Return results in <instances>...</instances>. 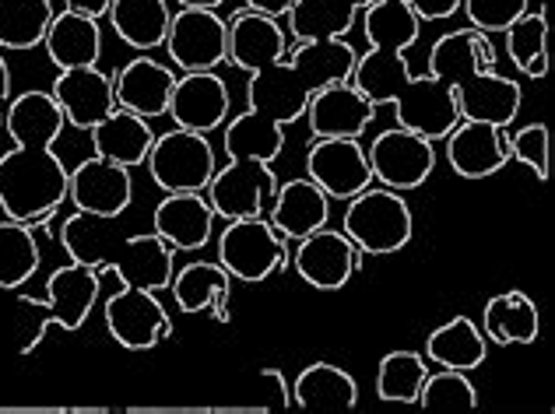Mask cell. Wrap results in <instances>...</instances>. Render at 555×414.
Instances as JSON below:
<instances>
[{
    "instance_id": "e575fe53",
    "label": "cell",
    "mask_w": 555,
    "mask_h": 414,
    "mask_svg": "<svg viewBox=\"0 0 555 414\" xmlns=\"http://www.w3.org/2000/svg\"><path fill=\"white\" fill-rule=\"evenodd\" d=\"M506 36V53L514 67L528 78L542 81L548 74V11L538 8V11H524L517 22H509L503 28Z\"/></svg>"
},
{
    "instance_id": "277c9868",
    "label": "cell",
    "mask_w": 555,
    "mask_h": 414,
    "mask_svg": "<svg viewBox=\"0 0 555 414\" xmlns=\"http://www.w3.org/2000/svg\"><path fill=\"white\" fill-rule=\"evenodd\" d=\"M341 232L352 240L366 257L398 254L412 243L415 221L408 200L390 186H366L362 194L348 200L341 218Z\"/></svg>"
},
{
    "instance_id": "c3c4849f",
    "label": "cell",
    "mask_w": 555,
    "mask_h": 414,
    "mask_svg": "<svg viewBox=\"0 0 555 414\" xmlns=\"http://www.w3.org/2000/svg\"><path fill=\"white\" fill-rule=\"evenodd\" d=\"M0 130H4V109H0Z\"/></svg>"
},
{
    "instance_id": "8992f818",
    "label": "cell",
    "mask_w": 555,
    "mask_h": 414,
    "mask_svg": "<svg viewBox=\"0 0 555 414\" xmlns=\"http://www.w3.org/2000/svg\"><path fill=\"white\" fill-rule=\"evenodd\" d=\"M218 169L215 147L208 134L194 130H166L155 134V144L149 152V172L163 194H204Z\"/></svg>"
},
{
    "instance_id": "681fc988",
    "label": "cell",
    "mask_w": 555,
    "mask_h": 414,
    "mask_svg": "<svg viewBox=\"0 0 555 414\" xmlns=\"http://www.w3.org/2000/svg\"><path fill=\"white\" fill-rule=\"evenodd\" d=\"M0 215H4V211H0Z\"/></svg>"
},
{
    "instance_id": "5b68a950",
    "label": "cell",
    "mask_w": 555,
    "mask_h": 414,
    "mask_svg": "<svg viewBox=\"0 0 555 414\" xmlns=\"http://www.w3.org/2000/svg\"><path fill=\"white\" fill-rule=\"evenodd\" d=\"M218 263L229 271L232 281H268L271 274L285 271L292 263L288 240H282L268 218H232L218 235Z\"/></svg>"
},
{
    "instance_id": "44dd1931",
    "label": "cell",
    "mask_w": 555,
    "mask_h": 414,
    "mask_svg": "<svg viewBox=\"0 0 555 414\" xmlns=\"http://www.w3.org/2000/svg\"><path fill=\"white\" fill-rule=\"evenodd\" d=\"M172 85H177L172 67L152 61L149 53H141L113 74V99L120 109L138 113L144 120H155V116L169 113Z\"/></svg>"
},
{
    "instance_id": "f35d334b",
    "label": "cell",
    "mask_w": 555,
    "mask_h": 414,
    "mask_svg": "<svg viewBox=\"0 0 555 414\" xmlns=\"http://www.w3.org/2000/svg\"><path fill=\"white\" fill-rule=\"evenodd\" d=\"M418 407L472 411V407H478V390H475V383L467 379V373H457V368H440V373H429L426 383H422Z\"/></svg>"
},
{
    "instance_id": "d6986e66",
    "label": "cell",
    "mask_w": 555,
    "mask_h": 414,
    "mask_svg": "<svg viewBox=\"0 0 555 414\" xmlns=\"http://www.w3.org/2000/svg\"><path fill=\"white\" fill-rule=\"evenodd\" d=\"M302 116L313 138H362L376 120V106L352 81H338L313 92Z\"/></svg>"
},
{
    "instance_id": "e0dca14e",
    "label": "cell",
    "mask_w": 555,
    "mask_h": 414,
    "mask_svg": "<svg viewBox=\"0 0 555 414\" xmlns=\"http://www.w3.org/2000/svg\"><path fill=\"white\" fill-rule=\"evenodd\" d=\"M225 28H229L225 33V64L229 67L254 74V70H264L288 56L285 28L278 25V18H271V14L243 8L225 22Z\"/></svg>"
},
{
    "instance_id": "7dc6e473",
    "label": "cell",
    "mask_w": 555,
    "mask_h": 414,
    "mask_svg": "<svg viewBox=\"0 0 555 414\" xmlns=\"http://www.w3.org/2000/svg\"><path fill=\"white\" fill-rule=\"evenodd\" d=\"M180 8H208V11H218L225 4V0H177Z\"/></svg>"
},
{
    "instance_id": "ba28073f",
    "label": "cell",
    "mask_w": 555,
    "mask_h": 414,
    "mask_svg": "<svg viewBox=\"0 0 555 414\" xmlns=\"http://www.w3.org/2000/svg\"><path fill=\"white\" fill-rule=\"evenodd\" d=\"M102 316L109 337L127 351H152L172 337V316L149 288L120 285L102 306Z\"/></svg>"
},
{
    "instance_id": "3957f363",
    "label": "cell",
    "mask_w": 555,
    "mask_h": 414,
    "mask_svg": "<svg viewBox=\"0 0 555 414\" xmlns=\"http://www.w3.org/2000/svg\"><path fill=\"white\" fill-rule=\"evenodd\" d=\"M113 218L95 215H70L61 225V246L70 260L85 263L92 271H106L120 277V285L163 292L172 281V254L177 249L166 246L155 232H130L120 235L109 229Z\"/></svg>"
},
{
    "instance_id": "4316f807",
    "label": "cell",
    "mask_w": 555,
    "mask_h": 414,
    "mask_svg": "<svg viewBox=\"0 0 555 414\" xmlns=\"http://www.w3.org/2000/svg\"><path fill=\"white\" fill-rule=\"evenodd\" d=\"M373 0H296L285 14L292 42H327L352 33L362 8Z\"/></svg>"
},
{
    "instance_id": "8fae6325",
    "label": "cell",
    "mask_w": 555,
    "mask_h": 414,
    "mask_svg": "<svg viewBox=\"0 0 555 414\" xmlns=\"http://www.w3.org/2000/svg\"><path fill=\"white\" fill-rule=\"evenodd\" d=\"M362 263H366V254L341 229H327V225L299 240L296 254H292V268L317 292L345 288L352 274L362 271Z\"/></svg>"
},
{
    "instance_id": "7c38bea8",
    "label": "cell",
    "mask_w": 555,
    "mask_h": 414,
    "mask_svg": "<svg viewBox=\"0 0 555 414\" xmlns=\"http://www.w3.org/2000/svg\"><path fill=\"white\" fill-rule=\"evenodd\" d=\"M306 176L331 200H352L373 186V169L359 138H317L306 152Z\"/></svg>"
},
{
    "instance_id": "ffe728a7",
    "label": "cell",
    "mask_w": 555,
    "mask_h": 414,
    "mask_svg": "<svg viewBox=\"0 0 555 414\" xmlns=\"http://www.w3.org/2000/svg\"><path fill=\"white\" fill-rule=\"evenodd\" d=\"M53 102L61 106L64 120L78 130H92L99 120L116 109L113 99V74H102L99 67H75L61 70L50 88Z\"/></svg>"
},
{
    "instance_id": "d4e9b609",
    "label": "cell",
    "mask_w": 555,
    "mask_h": 414,
    "mask_svg": "<svg viewBox=\"0 0 555 414\" xmlns=\"http://www.w3.org/2000/svg\"><path fill=\"white\" fill-rule=\"evenodd\" d=\"M172 288V299H177L180 313H208L218 320V323H229L232 320V309H229V299H232V277L222 263H208V260H194L180 268L169 281Z\"/></svg>"
},
{
    "instance_id": "74e56055",
    "label": "cell",
    "mask_w": 555,
    "mask_h": 414,
    "mask_svg": "<svg viewBox=\"0 0 555 414\" xmlns=\"http://www.w3.org/2000/svg\"><path fill=\"white\" fill-rule=\"evenodd\" d=\"M429 376V365L418 351H390L376 368V397L390 404H418V390Z\"/></svg>"
},
{
    "instance_id": "8d00e7d4",
    "label": "cell",
    "mask_w": 555,
    "mask_h": 414,
    "mask_svg": "<svg viewBox=\"0 0 555 414\" xmlns=\"http://www.w3.org/2000/svg\"><path fill=\"white\" fill-rule=\"evenodd\" d=\"M39 271V240L25 221H0V288H22Z\"/></svg>"
},
{
    "instance_id": "f1b7e54d",
    "label": "cell",
    "mask_w": 555,
    "mask_h": 414,
    "mask_svg": "<svg viewBox=\"0 0 555 414\" xmlns=\"http://www.w3.org/2000/svg\"><path fill=\"white\" fill-rule=\"evenodd\" d=\"M538 331H542V316H538V306L531 295L524 292H503L495 299L486 302V313H481V334L489 337L492 345H534Z\"/></svg>"
},
{
    "instance_id": "d6a6232c",
    "label": "cell",
    "mask_w": 555,
    "mask_h": 414,
    "mask_svg": "<svg viewBox=\"0 0 555 414\" xmlns=\"http://www.w3.org/2000/svg\"><path fill=\"white\" fill-rule=\"evenodd\" d=\"M222 144L229 158H254V161H271L285 152V127L268 120L254 109H246L240 116H232L229 124H222Z\"/></svg>"
},
{
    "instance_id": "ab89813d",
    "label": "cell",
    "mask_w": 555,
    "mask_h": 414,
    "mask_svg": "<svg viewBox=\"0 0 555 414\" xmlns=\"http://www.w3.org/2000/svg\"><path fill=\"white\" fill-rule=\"evenodd\" d=\"M548 147H552V138L545 124H528V127H520L514 138H506L509 158L528 166L538 180H548Z\"/></svg>"
},
{
    "instance_id": "f6af8a7d",
    "label": "cell",
    "mask_w": 555,
    "mask_h": 414,
    "mask_svg": "<svg viewBox=\"0 0 555 414\" xmlns=\"http://www.w3.org/2000/svg\"><path fill=\"white\" fill-rule=\"evenodd\" d=\"M246 8H254L260 14H271V18H285V14L292 11V4L296 0H243Z\"/></svg>"
},
{
    "instance_id": "cb8c5ba5",
    "label": "cell",
    "mask_w": 555,
    "mask_h": 414,
    "mask_svg": "<svg viewBox=\"0 0 555 414\" xmlns=\"http://www.w3.org/2000/svg\"><path fill=\"white\" fill-rule=\"evenodd\" d=\"M155 235L172 249H204L215 232V207L204 194H166L155 207Z\"/></svg>"
},
{
    "instance_id": "52a82bcc",
    "label": "cell",
    "mask_w": 555,
    "mask_h": 414,
    "mask_svg": "<svg viewBox=\"0 0 555 414\" xmlns=\"http://www.w3.org/2000/svg\"><path fill=\"white\" fill-rule=\"evenodd\" d=\"M99 292H102V277L99 271L85 268V263L70 260L64 263V268H56L50 277H47V299H33V295H18L22 306H42L50 309V320L39 323V331L33 334V341L25 345V351H33L42 334H47L50 327H61L67 334L81 331L85 323H89L92 309L99 302Z\"/></svg>"
},
{
    "instance_id": "f546056e",
    "label": "cell",
    "mask_w": 555,
    "mask_h": 414,
    "mask_svg": "<svg viewBox=\"0 0 555 414\" xmlns=\"http://www.w3.org/2000/svg\"><path fill=\"white\" fill-rule=\"evenodd\" d=\"M106 18L116 39H124L130 50L152 53L155 47L166 42L172 11L166 0H113Z\"/></svg>"
},
{
    "instance_id": "b9f144b4",
    "label": "cell",
    "mask_w": 555,
    "mask_h": 414,
    "mask_svg": "<svg viewBox=\"0 0 555 414\" xmlns=\"http://www.w3.org/2000/svg\"><path fill=\"white\" fill-rule=\"evenodd\" d=\"M257 404L268 411L292 407V390L285 383V373H278V368H260L257 373Z\"/></svg>"
},
{
    "instance_id": "9a60e30c",
    "label": "cell",
    "mask_w": 555,
    "mask_h": 414,
    "mask_svg": "<svg viewBox=\"0 0 555 414\" xmlns=\"http://www.w3.org/2000/svg\"><path fill=\"white\" fill-rule=\"evenodd\" d=\"M67 197L75 200L78 211L95 218H124V211L134 200V183L130 169L116 166L106 158H85L67 172Z\"/></svg>"
},
{
    "instance_id": "ac0fdd59",
    "label": "cell",
    "mask_w": 555,
    "mask_h": 414,
    "mask_svg": "<svg viewBox=\"0 0 555 414\" xmlns=\"http://www.w3.org/2000/svg\"><path fill=\"white\" fill-rule=\"evenodd\" d=\"M229 85L211 70H183L169 95L172 124L194 134H211L229 120Z\"/></svg>"
},
{
    "instance_id": "1f68e13d",
    "label": "cell",
    "mask_w": 555,
    "mask_h": 414,
    "mask_svg": "<svg viewBox=\"0 0 555 414\" xmlns=\"http://www.w3.org/2000/svg\"><path fill=\"white\" fill-rule=\"evenodd\" d=\"M292 404L306 407V411H317V407H356L359 404V387H356V376L345 373L341 365H331V362H313L306 365L299 379L292 383Z\"/></svg>"
},
{
    "instance_id": "4dcf8cb0",
    "label": "cell",
    "mask_w": 555,
    "mask_h": 414,
    "mask_svg": "<svg viewBox=\"0 0 555 414\" xmlns=\"http://www.w3.org/2000/svg\"><path fill=\"white\" fill-rule=\"evenodd\" d=\"M426 359L440 368H457V373H472L489 359V337L467 316L447 320L443 327H436L426 341Z\"/></svg>"
},
{
    "instance_id": "60d3db41",
    "label": "cell",
    "mask_w": 555,
    "mask_h": 414,
    "mask_svg": "<svg viewBox=\"0 0 555 414\" xmlns=\"http://www.w3.org/2000/svg\"><path fill=\"white\" fill-rule=\"evenodd\" d=\"M464 14L467 22H472V28H478V33H503V28L509 22H517L524 11L531 8V0H464Z\"/></svg>"
},
{
    "instance_id": "7a4b0ae2",
    "label": "cell",
    "mask_w": 555,
    "mask_h": 414,
    "mask_svg": "<svg viewBox=\"0 0 555 414\" xmlns=\"http://www.w3.org/2000/svg\"><path fill=\"white\" fill-rule=\"evenodd\" d=\"M356 47L348 39H327V42H296L285 61H278L264 70L250 74L246 85V102L268 120L292 127L302 120L306 102L313 92L338 81H352L356 67Z\"/></svg>"
},
{
    "instance_id": "2e32d148",
    "label": "cell",
    "mask_w": 555,
    "mask_h": 414,
    "mask_svg": "<svg viewBox=\"0 0 555 414\" xmlns=\"http://www.w3.org/2000/svg\"><path fill=\"white\" fill-rule=\"evenodd\" d=\"M447 88L457 95L461 120H481V124L506 130L520 113V99H524L520 85L500 70H486V67L467 70Z\"/></svg>"
},
{
    "instance_id": "7bdbcfd3",
    "label": "cell",
    "mask_w": 555,
    "mask_h": 414,
    "mask_svg": "<svg viewBox=\"0 0 555 414\" xmlns=\"http://www.w3.org/2000/svg\"><path fill=\"white\" fill-rule=\"evenodd\" d=\"M408 4H412V11L422 22H443V18H454L464 0H408Z\"/></svg>"
},
{
    "instance_id": "83f0119b",
    "label": "cell",
    "mask_w": 555,
    "mask_h": 414,
    "mask_svg": "<svg viewBox=\"0 0 555 414\" xmlns=\"http://www.w3.org/2000/svg\"><path fill=\"white\" fill-rule=\"evenodd\" d=\"M47 47L50 61L56 70H75V67H95L102 56V33L95 18H85L75 11L53 14V22L47 28Z\"/></svg>"
},
{
    "instance_id": "ee69618b",
    "label": "cell",
    "mask_w": 555,
    "mask_h": 414,
    "mask_svg": "<svg viewBox=\"0 0 555 414\" xmlns=\"http://www.w3.org/2000/svg\"><path fill=\"white\" fill-rule=\"evenodd\" d=\"M113 0H64V11L85 14V18H102L109 11Z\"/></svg>"
},
{
    "instance_id": "4fadbf2b",
    "label": "cell",
    "mask_w": 555,
    "mask_h": 414,
    "mask_svg": "<svg viewBox=\"0 0 555 414\" xmlns=\"http://www.w3.org/2000/svg\"><path fill=\"white\" fill-rule=\"evenodd\" d=\"M278 190V176L271 172L268 161L254 158H232L225 169H215L208 183V204L215 207V218H254L264 215Z\"/></svg>"
},
{
    "instance_id": "30bf717a",
    "label": "cell",
    "mask_w": 555,
    "mask_h": 414,
    "mask_svg": "<svg viewBox=\"0 0 555 414\" xmlns=\"http://www.w3.org/2000/svg\"><path fill=\"white\" fill-rule=\"evenodd\" d=\"M390 106H393V120H398V127L415 130V134L429 138V141H443L461 120L457 95L450 92L443 81H436L433 74H426V78L408 74V78L393 88Z\"/></svg>"
},
{
    "instance_id": "603a6c76",
    "label": "cell",
    "mask_w": 555,
    "mask_h": 414,
    "mask_svg": "<svg viewBox=\"0 0 555 414\" xmlns=\"http://www.w3.org/2000/svg\"><path fill=\"white\" fill-rule=\"evenodd\" d=\"M327 218H331V197L310 180V176L278 183L274 197H271V218L268 221L282 240L299 243L310 232L324 229Z\"/></svg>"
},
{
    "instance_id": "bcb514c9",
    "label": "cell",
    "mask_w": 555,
    "mask_h": 414,
    "mask_svg": "<svg viewBox=\"0 0 555 414\" xmlns=\"http://www.w3.org/2000/svg\"><path fill=\"white\" fill-rule=\"evenodd\" d=\"M4 102H11V67L4 61V50H0V109H4Z\"/></svg>"
},
{
    "instance_id": "9c48e42d",
    "label": "cell",
    "mask_w": 555,
    "mask_h": 414,
    "mask_svg": "<svg viewBox=\"0 0 555 414\" xmlns=\"http://www.w3.org/2000/svg\"><path fill=\"white\" fill-rule=\"evenodd\" d=\"M366 155H370L373 183L398 190V194H404V190H418L436 169L433 141L415 134V130H404V127L379 130Z\"/></svg>"
},
{
    "instance_id": "5bb4252c",
    "label": "cell",
    "mask_w": 555,
    "mask_h": 414,
    "mask_svg": "<svg viewBox=\"0 0 555 414\" xmlns=\"http://www.w3.org/2000/svg\"><path fill=\"white\" fill-rule=\"evenodd\" d=\"M225 18L208 8H183L169 18L163 47L180 70H215L225 64Z\"/></svg>"
},
{
    "instance_id": "7402d4cb",
    "label": "cell",
    "mask_w": 555,
    "mask_h": 414,
    "mask_svg": "<svg viewBox=\"0 0 555 414\" xmlns=\"http://www.w3.org/2000/svg\"><path fill=\"white\" fill-rule=\"evenodd\" d=\"M447 141V161L461 180H489L500 172L509 152L506 134L500 127L481 124V120H457V127L443 138Z\"/></svg>"
},
{
    "instance_id": "836d02e7",
    "label": "cell",
    "mask_w": 555,
    "mask_h": 414,
    "mask_svg": "<svg viewBox=\"0 0 555 414\" xmlns=\"http://www.w3.org/2000/svg\"><path fill=\"white\" fill-rule=\"evenodd\" d=\"M362 33L370 47L408 53V47L418 42L422 18L408 0H373L370 8H362Z\"/></svg>"
},
{
    "instance_id": "6da1fadb",
    "label": "cell",
    "mask_w": 555,
    "mask_h": 414,
    "mask_svg": "<svg viewBox=\"0 0 555 414\" xmlns=\"http://www.w3.org/2000/svg\"><path fill=\"white\" fill-rule=\"evenodd\" d=\"M64 113L50 92H22L8 102L4 130L14 147L0 158V211L14 221H33L67 200V166L53 152L64 134Z\"/></svg>"
},
{
    "instance_id": "d590c367",
    "label": "cell",
    "mask_w": 555,
    "mask_h": 414,
    "mask_svg": "<svg viewBox=\"0 0 555 414\" xmlns=\"http://www.w3.org/2000/svg\"><path fill=\"white\" fill-rule=\"evenodd\" d=\"M53 14V0H0V50L42 47Z\"/></svg>"
},
{
    "instance_id": "484cf974",
    "label": "cell",
    "mask_w": 555,
    "mask_h": 414,
    "mask_svg": "<svg viewBox=\"0 0 555 414\" xmlns=\"http://www.w3.org/2000/svg\"><path fill=\"white\" fill-rule=\"evenodd\" d=\"M155 144V130L152 124L138 113H127L116 106L106 120H99L92 127V152L116 166L138 169L149 161V152Z\"/></svg>"
}]
</instances>
